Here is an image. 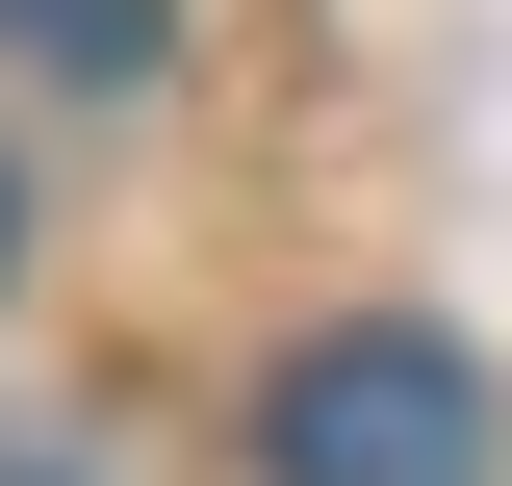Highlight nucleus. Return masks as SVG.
<instances>
[{
	"instance_id": "3",
	"label": "nucleus",
	"mask_w": 512,
	"mask_h": 486,
	"mask_svg": "<svg viewBox=\"0 0 512 486\" xmlns=\"http://www.w3.org/2000/svg\"><path fill=\"white\" fill-rule=\"evenodd\" d=\"M0 486H103V461H77V435H26V410H0Z\"/></svg>"
},
{
	"instance_id": "2",
	"label": "nucleus",
	"mask_w": 512,
	"mask_h": 486,
	"mask_svg": "<svg viewBox=\"0 0 512 486\" xmlns=\"http://www.w3.org/2000/svg\"><path fill=\"white\" fill-rule=\"evenodd\" d=\"M26 26H52V77H103V103L154 77V0H26Z\"/></svg>"
},
{
	"instance_id": "1",
	"label": "nucleus",
	"mask_w": 512,
	"mask_h": 486,
	"mask_svg": "<svg viewBox=\"0 0 512 486\" xmlns=\"http://www.w3.org/2000/svg\"><path fill=\"white\" fill-rule=\"evenodd\" d=\"M256 486H487V359L410 333V307L308 333V359L256 384Z\"/></svg>"
},
{
	"instance_id": "4",
	"label": "nucleus",
	"mask_w": 512,
	"mask_h": 486,
	"mask_svg": "<svg viewBox=\"0 0 512 486\" xmlns=\"http://www.w3.org/2000/svg\"><path fill=\"white\" fill-rule=\"evenodd\" d=\"M0 282H26V180H0Z\"/></svg>"
}]
</instances>
